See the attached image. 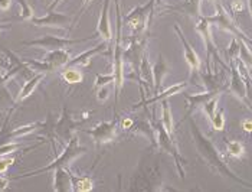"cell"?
Returning <instances> with one entry per match:
<instances>
[{"instance_id":"20","label":"cell","mask_w":252,"mask_h":192,"mask_svg":"<svg viewBox=\"0 0 252 192\" xmlns=\"http://www.w3.org/2000/svg\"><path fill=\"white\" fill-rule=\"evenodd\" d=\"M202 79L206 87V91H214V93L219 94L220 91H223L226 88V85H225L226 81H223V78L219 77V74H211V73L202 74Z\"/></svg>"},{"instance_id":"26","label":"cell","mask_w":252,"mask_h":192,"mask_svg":"<svg viewBox=\"0 0 252 192\" xmlns=\"http://www.w3.org/2000/svg\"><path fill=\"white\" fill-rule=\"evenodd\" d=\"M140 76L143 77V79L146 82L150 84V87L153 85V73H152V68H150V64H149V59L147 55L144 54L141 58V64H140Z\"/></svg>"},{"instance_id":"40","label":"cell","mask_w":252,"mask_h":192,"mask_svg":"<svg viewBox=\"0 0 252 192\" xmlns=\"http://www.w3.org/2000/svg\"><path fill=\"white\" fill-rule=\"evenodd\" d=\"M91 1H93V0H85V1H84V6H82V10H81V12H84V10L87 9V6H88Z\"/></svg>"},{"instance_id":"12","label":"cell","mask_w":252,"mask_h":192,"mask_svg":"<svg viewBox=\"0 0 252 192\" xmlns=\"http://www.w3.org/2000/svg\"><path fill=\"white\" fill-rule=\"evenodd\" d=\"M110 1L111 0H104L97 25V34L105 42H110L111 37H113L111 35V25H110Z\"/></svg>"},{"instance_id":"19","label":"cell","mask_w":252,"mask_h":192,"mask_svg":"<svg viewBox=\"0 0 252 192\" xmlns=\"http://www.w3.org/2000/svg\"><path fill=\"white\" fill-rule=\"evenodd\" d=\"M153 81H155V88H153V94H158L160 93V87L163 84V79H164V76L167 74V64H166V59L161 57H158L157 62L153 65Z\"/></svg>"},{"instance_id":"22","label":"cell","mask_w":252,"mask_h":192,"mask_svg":"<svg viewBox=\"0 0 252 192\" xmlns=\"http://www.w3.org/2000/svg\"><path fill=\"white\" fill-rule=\"evenodd\" d=\"M186 87V84L185 82H179V84H175V85H172V87H169L166 91H163L161 94H156L155 97H152V98H149V100H143V103L141 104H138V106H147V104H152V103H156V101H160V100H164V98H167V97H170L172 94H177V93H182V90ZM138 106H134L133 109H137Z\"/></svg>"},{"instance_id":"15","label":"cell","mask_w":252,"mask_h":192,"mask_svg":"<svg viewBox=\"0 0 252 192\" xmlns=\"http://www.w3.org/2000/svg\"><path fill=\"white\" fill-rule=\"evenodd\" d=\"M215 96H218V93H214V91H205V93H196V94H185V93H183V97H185V98L188 100V103H189L185 118L192 115L197 107H203V104L208 103V101Z\"/></svg>"},{"instance_id":"4","label":"cell","mask_w":252,"mask_h":192,"mask_svg":"<svg viewBox=\"0 0 252 192\" xmlns=\"http://www.w3.org/2000/svg\"><path fill=\"white\" fill-rule=\"evenodd\" d=\"M152 127L155 129L156 132V137H157V145L161 148V151H166L167 154H170L173 156V159L176 160V166H177V169H179V173H180V176L182 178H185V169H183V163L186 162L180 154L177 152V148H176L175 142H173V136H170L167 133V130L164 129V126H163V123H161V120L158 121V120H156L153 118V124H152Z\"/></svg>"},{"instance_id":"42","label":"cell","mask_w":252,"mask_h":192,"mask_svg":"<svg viewBox=\"0 0 252 192\" xmlns=\"http://www.w3.org/2000/svg\"><path fill=\"white\" fill-rule=\"evenodd\" d=\"M250 1V9H251V15H252V0H248Z\"/></svg>"},{"instance_id":"21","label":"cell","mask_w":252,"mask_h":192,"mask_svg":"<svg viewBox=\"0 0 252 192\" xmlns=\"http://www.w3.org/2000/svg\"><path fill=\"white\" fill-rule=\"evenodd\" d=\"M200 3L202 0H183L173 7V10L183 12L192 18H200Z\"/></svg>"},{"instance_id":"36","label":"cell","mask_w":252,"mask_h":192,"mask_svg":"<svg viewBox=\"0 0 252 192\" xmlns=\"http://www.w3.org/2000/svg\"><path fill=\"white\" fill-rule=\"evenodd\" d=\"M12 4V0H0V10H9Z\"/></svg>"},{"instance_id":"10","label":"cell","mask_w":252,"mask_h":192,"mask_svg":"<svg viewBox=\"0 0 252 192\" xmlns=\"http://www.w3.org/2000/svg\"><path fill=\"white\" fill-rule=\"evenodd\" d=\"M144 55V42L138 40V38L133 37L130 46L123 51V57L127 59V62L133 67V71L138 73L140 76V64H141V58Z\"/></svg>"},{"instance_id":"5","label":"cell","mask_w":252,"mask_h":192,"mask_svg":"<svg viewBox=\"0 0 252 192\" xmlns=\"http://www.w3.org/2000/svg\"><path fill=\"white\" fill-rule=\"evenodd\" d=\"M155 4L156 0H149L146 4H141L136 9H133L126 18H124V22L128 23L133 31H134V35H140L143 34L149 25H150V20H152V15H153V10H155Z\"/></svg>"},{"instance_id":"35","label":"cell","mask_w":252,"mask_h":192,"mask_svg":"<svg viewBox=\"0 0 252 192\" xmlns=\"http://www.w3.org/2000/svg\"><path fill=\"white\" fill-rule=\"evenodd\" d=\"M108 97V90H107V87L104 85V87H99V90H98L97 93V98L99 101H102V100H105Z\"/></svg>"},{"instance_id":"43","label":"cell","mask_w":252,"mask_h":192,"mask_svg":"<svg viewBox=\"0 0 252 192\" xmlns=\"http://www.w3.org/2000/svg\"><path fill=\"white\" fill-rule=\"evenodd\" d=\"M212 1H216V0H212Z\"/></svg>"},{"instance_id":"28","label":"cell","mask_w":252,"mask_h":192,"mask_svg":"<svg viewBox=\"0 0 252 192\" xmlns=\"http://www.w3.org/2000/svg\"><path fill=\"white\" fill-rule=\"evenodd\" d=\"M62 78L69 84H77V82L82 81V73L78 70H74V68H68L62 73Z\"/></svg>"},{"instance_id":"17","label":"cell","mask_w":252,"mask_h":192,"mask_svg":"<svg viewBox=\"0 0 252 192\" xmlns=\"http://www.w3.org/2000/svg\"><path fill=\"white\" fill-rule=\"evenodd\" d=\"M107 49V42L105 40H102L101 43H98L95 48H93V49H88V51H85V52H82V54H79L75 58H72V59H69V65H81V67H88L90 65V62L93 61V58L98 55V54H101V52H104Z\"/></svg>"},{"instance_id":"2","label":"cell","mask_w":252,"mask_h":192,"mask_svg":"<svg viewBox=\"0 0 252 192\" xmlns=\"http://www.w3.org/2000/svg\"><path fill=\"white\" fill-rule=\"evenodd\" d=\"M87 152V148L85 146H79V142H78V136H72L71 140L68 142L65 151L62 154L57 156V159L49 163L48 166L45 168H40V169H36L33 172L31 173H25V175H20V176H15L13 179H20V178H28V176H33V175H39V173L43 172H51V171H55L57 168H68L72 160H75L78 156L84 154Z\"/></svg>"},{"instance_id":"30","label":"cell","mask_w":252,"mask_h":192,"mask_svg":"<svg viewBox=\"0 0 252 192\" xmlns=\"http://www.w3.org/2000/svg\"><path fill=\"white\" fill-rule=\"evenodd\" d=\"M228 154H231V156H235V157H239V156H242L244 154V146H242V143L241 142H238V140H232V142H228Z\"/></svg>"},{"instance_id":"34","label":"cell","mask_w":252,"mask_h":192,"mask_svg":"<svg viewBox=\"0 0 252 192\" xmlns=\"http://www.w3.org/2000/svg\"><path fill=\"white\" fill-rule=\"evenodd\" d=\"M244 3H242V0H233L232 3H231V9H232L233 12H236V13H239V12H242L244 10Z\"/></svg>"},{"instance_id":"24","label":"cell","mask_w":252,"mask_h":192,"mask_svg":"<svg viewBox=\"0 0 252 192\" xmlns=\"http://www.w3.org/2000/svg\"><path fill=\"white\" fill-rule=\"evenodd\" d=\"M45 77V74L43 73H38L36 76H33V77L31 78L23 87H22V90H20L19 97H18V100L22 101V100H26L29 96H32V93L35 91V88L38 87V84Z\"/></svg>"},{"instance_id":"25","label":"cell","mask_w":252,"mask_h":192,"mask_svg":"<svg viewBox=\"0 0 252 192\" xmlns=\"http://www.w3.org/2000/svg\"><path fill=\"white\" fill-rule=\"evenodd\" d=\"M163 115H161V123L164 126V129L167 130V133L170 136H173V115H172V112H170V107H169V103L167 100L164 98L163 103Z\"/></svg>"},{"instance_id":"14","label":"cell","mask_w":252,"mask_h":192,"mask_svg":"<svg viewBox=\"0 0 252 192\" xmlns=\"http://www.w3.org/2000/svg\"><path fill=\"white\" fill-rule=\"evenodd\" d=\"M69 58H71L69 52L63 48V49H54V51L46 52V55L42 61H45L49 65L51 71H55L58 68H62L63 65H66L69 62Z\"/></svg>"},{"instance_id":"3","label":"cell","mask_w":252,"mask_h":192,"mask_svg":"<svg viewBox=\"0 0 252 192\" xmlns=\"http://www.w3.org/2000/svg\"><path fill=\"white\" fill-rule=\"evenodd\" d=\"M116 12H117V37L116 45H114V65H113V73H114V88H116V98L121 91L123 82H124V58H123V46H121V29H123V22H121V13H120V4L118 0H116Z\"/></svg>"},{"instance_id":"9","label":"cell","mask_w":252,"mask_h":192,"mask_svg":"<svg viewBox=\"0 0 252 192\" xmlns=\"http://www.w3.org/2000/svg\"><path fill=\"white\" fill-rule=\"evenodd\" d=\"M82 121H84V120H81V121H74V120L71 118V115H68L66 109L63 107V113H62L61 120H59L54 127L49 129V130H51L49 135H51V133L59 135L65 142H68V140H71V137H72V132L77 129V126L82 124Z\"/></svg>"},{"instance_id":"13","label":"cell","mask_w":252,"mask_h":192,"mask_svg":"<svg viewBox=\"0 0 252 192\" xmlns=\"http://www.w3.org/2000/svg\"><path fill=\"white\" fill-rule=\"evenodd\" d=\"M175 31L176 34H177V38L180 39V42H182V45H183V49H185V59H186L188 65L190 67L192 73L199 71V68H200V59L197 57L196 51L192 48V45L188 42V39L185 38L183 32L180 31V28H179L177 25H175Z\"/></svg>"},{"instance_id":"7","label":"cell","mask_w":252,"mask_h":192,"mask_svg":"<svg viewBox=\"0 0 252 192\" xmlns=\"http://www.w3.org/2000/svg\"><path fill=\"white\" fill-rule=\"evenodd\" d=\"M85 133L93 137V140L95 142V145H104L108 143L111 140L116 139L117 135V120H111V121H102L98 123L97 126L91 130H85Z\"/></svg>"},{"instance_id":"16","label":"cell","mask_w":252,"mask_h":192,"mask_svg":"<svg viewBox=\"0 0 252 192\" xmlns=\"http://www.w3.org/2000/svg\"><path fill=\"white\" fill-rule=\"evenodd\" d=\"M54 179V191L68 192L72 190V175L68 171V168H57Z\"/></svg>"},{"instance_id":"39","label":"cell","mask_w":252,"mask_h":192,"mask_svg":"<svg viewBox=\"0 0 252 192\" xmlns=\"http://www.w3.org/2000/svg\"><path fill=\"white\" fill-rule=\"evenodd\" d=\"M61 1H62V0H54V1H52V3H51L49 6H48V12H49V10H54V9H55V7L58 6Z\"/></svg>"},{"instance_id":"6","label":"cell","mask_w":252,"mask_h":192,"mask_svg":"<svg viewBox=\"0 0 252 192\" xmlns=\"http://www.w3.org/2000/svg\"><path fill=\"white\" fill-rule=\"evenodd\" d=\"M94 39V37H88V38L82 39H66L61 38V37H54V35H46L39 39H33V40H25L22 42L23 45L28 46H38V48H43L48 51H54V49H63L69 45H75V43H81L85 40H91Z\"/></svg>"},{"instance_id":"1","label":"cell","mask_w":252,"mask_h":192,"mask_svg":"<svg viewBox=\"0 0 252 192\" xmlns=\"http://www.w3.org/2000/svg\"><path fill=\"white\" fill-rule=\"evenodd\" d=\"M190 130H192L194 146H196L197 152H199L200 157L208 163V166H209L212 171L218 172L219 175H222V176H225V178H229V179H232V181L241 184V185H245V187L252 188V182H248V181L239 178L238 175H235V173L228 168L226 162L222 159V156L219 154V151L216 149V146L212 143V140H209L206 136L199 130V127L196 126V123H194L193 120L190 121Z\"/></svg>"},{"instance_id":"32","label":"cell","mask_w":252,"mask_h":192,"mask_svg":"<svg viewBox=\"0 0 252 192\" xmlns=\"http://www.w3.org/2000/svg\"><path fill=\"white\" fill-rule=\"evenodd\" d=\"M212 123V127L215 130H223V126H225V117H223V112L219 110L218 113H215V115L211 120Z\"/></svg>"},{"instance_id":"8","label":"cell","mask_w":252,"mask_h":192,"mask_svg":"<svg viewBox=\"0 0 252 192\" xmlns=\"http://www.w3.org/2000/svg\"><path fill=\"white\" fill-rule=\"evenodd\" d=\"M29 22L32 25H35V26H40V28H61V29H65L71 23V18L66 16V15L58 13V12L49 10L46 16H42V18H35L33 16Z\"/></svg>"},{"instance_id":"41","label":"cell","mask_w":252,"mask_h":192,"mask_svg":"<svg viewBox=\"0 0 252 192\" xmlns=\"http://www.w3.org/2000/svg\"><path fill=\"white\" fill-rule=\"evenodd\" d=\"M7 28H9L7 25H0V32H1L3 29H7Z\"/></svg>"},{"instance_id":"38","label":"cell","mask_w":252,"mask_h":192,"mask_svg":"<svg viewBox=\"0 0 252 192\" xmlns=\"http://www.w3.org/2000/svg\"><path fill=\"white\" fill-rule=\"evenodd\" d=\"M242 126L247 132H252V120H245Z\"/></svg>"},{"instance_id":"31","label":"cell","mask_w":252,"mask_h":192,"mask_svg":"<svg viewBox=\"0 0 252 192\" xmlns=\"http://www.w3.org/2000/svg\"><path fill=\"white\" fill-rule=\"evenodd\" d=\"M216 107H218V96L212 97L208 103L203 104V110L206 112V115H209V120H212V117L216 113Z\"/></svg>"},{"instance_id":"23","label":"cell","mask_w":252,"mask_h":192,"mask_svg":"<svg viewBox=\"0 0 252 192\" xmlns=\"http://www.w3.org/2000/svg\"><path fill=\"white\" fill-rule=\"evenodd\" d=\"M236 61V68L242 77V81L245 84V88H247V97H250V101H252V78L251 73H250V68L241 61V58H235Z\"/></svg>"},{"instance_id":"37","label":"cell","mask_w":252,"mask_h":192,"mask_svg":"<svg viewBox=\"0 0 252 192\" xmlns=\"http://www.w3.org/2000/svg\"><path fill=\"white\" fill-rule=\"evenodd\" d=\"M121 127H123V129H131V127H133V120H131V118H124V120L121 121Z\"/></svg>"},{"instance_id":"27","label":"cell","mask_w":252,"mask_h":192,"mask_svg":"<svg viewBox=\"0 0 252 192\" xmlns=\"http://www.w3.org/2000/svg\"><path fill=\"white\" fill-rule=\"evenodd\" d=\"M72 179H74L72 185H75V187L72 188L74 191L88 192L94 188V182H93L90 178H87V176H82L81 179H79V178H72Z\"/></svg>"},{"instance_id":"18","label":"cell","mask_w":252,"mask_h":192,"mask_svg":"<svg viewBox=\"0 0 252 192\" xmlns=\"http://www.w3.org/2000/svg\"><path fill=\"white\" fill-rule=\"evenodd\" d=\"M231 73H232V78H231V84H229V88H231V91H232L235 96H238L241 100H244L250 107L252 109L251 106V101L248 100V97H247V88H245V84H244V81H242V77H241V74H239V71H238V68L236 67H231Z\"/></svg>"},{"instance_id":"29","label":"cell","mask_w":252,"mask_h":192,"mask_svg":"<svg viewBox=\"0 0 252 192\" xmlns=\"http://www.w3.org/2000/svg\"><path fill=\"white\" fill-rule=\"evenodd\" d=\"M19 3L20 7H22V10H20V19H32V18H33V9H32V6L28 3V0H19Z\"/></svg>"},{"instance_id":"33","label":"cell","mask_w":252,"mask_h":192,"mask_svg":"<svg viewBox=\"0 0 252 192\" xmlns=\"http://www.w3.org/2000/svg\"><path fill=\"white\" fill-rule=\"evenodd\" d=\"M114 81V73H110L107 76H102V74H97L95 77V88H99V87H104L107 85L108 82Z\"/></svg>"},{"instance_id":"11","label":"cell","mask_w":252,"mask_h":192,"mask_svg":"<svg viewBox=\"0 0 252 192\" xmlns=\"http://www.w3.org/2000/svg\"><path fill=\"white\" fill-rule=\"evenodd\" d=\"M209 23H211V22L206 19V18L200 16V18H199V23L196 25L194 31H196V32H199V34L202 35L203 40H205V45H206V54H208V57L214 55L215 59H216L219 64H222V62H220V59H219V55H218V48L215 46L214 40H212V37H211Z\"/></svg>"}]
</instances>
